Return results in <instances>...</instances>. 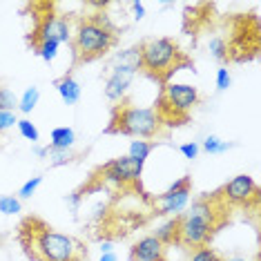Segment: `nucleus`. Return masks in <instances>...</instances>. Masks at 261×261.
I'll return each instance as SVG.
<instances>
[{"mask_svg":"<svg viewBox=\"0 0 261 261\" xmlns=\"http://www.w3.org/2000/svg\"><path fill=\"white\" fill-rule=\"evenodd\" d=\"M32 152L36 159H47V147H40V145H32Z\"/></svg>","mask_w":261,"mask_h":261,"instance_id":"obj_32","label":"nucleus"},{"mask_svg":"<svg viewBox=\"0 0 261 261\" xmlns=\"http://www.w3.org/2000/svg\"><path fill=\"white\" fill-rule=\"evenodd\" d=\"M223 261H246L243 257H230V259H223Z\"/></svg>","mask_w":261,"mask_h":261,"instance_id":"obj_35","label":"nucleus"},{"mask_svg":"<svg viewBox=\"0 0 261 261\" xmlns=\"http://www.w3.org/2000/svg\"><path fill=\"white\" fill-rule=\"evenodd\" d=\"M161 129L163 123L154 108H136L127 100H121L118 105L112 108L110 125L105 127V134H123L145 141V139H156L161 134Z\"/></svg>","mask_w":261,"mask_h":261,"instance_id":"obj_5","label":"nucleus"},{"mask_svg":"<svg viewBox=\"0 0 261 261\" xmlns=\"http://www.w3.org/2000/svg\"><path fill=\"white\" fill-rule=\"evenodd\" d=\"M199 103L201 94L197 87L188 85V83H165L154 110H156L163 125L174 127L183 125L190 118V110L197 108Z\"/></svg>","mask_w":261,"mask_h":261,"instance_id":"obj_6","label":"nucleus"},{"mask_svg":"<svg viewBox=\"0 0 261 261\" xmlns=\"http://www.w3.org/2000/svg\"><path fill=\"white\" fill-rule=\"evenodd\" d=\"M100 261H116V254H114V252H108V254H100Z\"/></svg>","mask_w":261,"mask_h":261,"instance_id":"obj_34","label":"nucleus"},{"mask_svg":"<svg viewBox=\"0 0 261 261\" xmlns=\"http://www.w3.org/2000/svg\"><path fill=\"white\" fill-rule=\"evenodd\" d=\"M190 197H192V176H181V179L176 181L174 186H170L163 194L150 199V203H152L154 215H161V217L174 215V217H179L181 212L188 207Z\"/></svg>","mask_w":261,"mask_h":261,"instance_id":"obj_9","label":"nucleus"},{"mask_svg":"<svg viewBox=\"0 0 261 261\" xmlns=\"http://www.w3.org/2000/svg\"><path fill=\"white\" fill-rule=\"evenodd\" d=\"M129 7H132L134 20H143L145 18V5L141 3V0H134V3H129Z\"/></svg>","mask_w":261,"mask_h":261,"instance_id":"obj_30","label":"nucleus"},{"mask_svg":"<svg viewBox=\"0 0 261 261\" xmlns=\"http://www.w3.org/2000/svg\"><path fill=\"white\" fill-rule=\"evenodd\" d=\"M219 194H221L223 201L230 207L232 205L250 207V205L259 203V186L254 183L252 176H248V174L234 176L232 181H228L221 190H219Z\"/></svg>","mask_w":261,"mask_h":261,"instance_id":"obj_10","label":"nucleus"},{"mask_svg":"<svg viewBox=\"0 0 261 261\" xmlns=\"http://www.w3.org/2000/svg\"><path fill=\"white\" fill-rule=\"evenodd\" d=\"M16 127H18V132L22 139H27V141H32V145H36L38 143V139H40V132H38V127L34 125L29 118H18V123H16Z\"/></svg>","mask_w":261,"mask_h":261,"instance_id":"obj_19","label":"nucleus"},{"mask_svg":"<svg viewBox=\"0 0 261 261\" xmlns=\"http://www.w3.org/2000/svg\"><path fill=\"white\" fill-rule=\"evenodd\" d=\"M207 47H210L212 56H215L217 61H228V43H225L223 38H210Z\"/></svg>","mask_w":261,"mask_h":261,"instance_id":"obj_26","label":"nucleus"},{"mask_svg":"<svg viewBox=\"0 0 261 261\" xmlns=\"http://www.w3.org/2000/svg\"><path fill=\"white\" fill-rule=\"evenodd\" d=\"M76 154L74 150H61V147H49L47 145V161H49L51 168H61V165H67L76 161Z\"/></svg>","mask_w":261,"mask_h":261,"instance_id":"obj_15","label":"nucleus"},{"mask_svg":"<svg viewBox=\"0 0 261 261\" xmlns=\"http://www.w3.org/2000/svg\"><path fill=\"white\" fill-rule=\"evenodd\" d=\"M179 152L183 154L186 159H197V154H199V143H183L181 147H179Z\"/></svg>","mask_w":261,"mask_h":261,"instance_id":"obj_29","label":"nucleus"},{"mask_svg":"<svg viewBox=\"0 0 261 261\" xmlns=\"http://www.w3.org/2000/svg\"><path fill=\"white\" fill-rule=\"evenodd\" d=\"M22 210V201L18 197H14V194H3L0 197V212L3 215H18Z\"/></svg>","mask_w":261,"mask_h":261,"instance_id":"obj_20","label":"nucleus"},{"mask_svg":"<svg viewBox=\"0 0 261 261\" xmlns=\"http://www.w3.org/2000/svg\"><path fill=\"white\" fill-rule=\"evenodd\" d=\"M43 186V176H32L27 183H22V188L18 190V199H32L36 194V190Z\"/></svg>","mask_w":261,"mask_h":261,"instance_id":"obj_25","label":"nucleus"},{"mask_svg":"<svg viewBox=\"0 0 261 261\" xmlns=\"http://www.w3.org/2000/svg\"><path fill=\"white\" fill-rule=\"evenodd\" d=\"M129 261H165V246L154 234H147L129 248Z\"/></svg>","mask_w":261,"mask_h":261,"instance_id":"obj_12","label":"nucleus"},{"mask_svg":"<svg viewBox=\"0 0 261 261\" xmlns=\"http://www.w3.org/2000/svg\"><path fill=\"white\" fill-rule=\"evenodd\" d=\"M230 147H232V143H228V141H221L219 136H212V134L203 141V150L207 154H223V152H228Z\"/></svg>","mask_w":261,"mask_h":261,"instance_id":"obj_23","label":"nucleus"},{"mask_svg":"<svg viewBox=\"0 0 261 261\" xmlns=\"http://www.w3.org/2000/svg\"><path fill=\"white\" fill-rule=\"evenodd\" d=\"M190 261H223V257L215 250V248L203 246V248L192 250V254H190Z\"/></svg>","mask_w":261,"mask_h":261,"instance_id":"obj_24","label":"nucleus"},{"mask_svg":"<svg viewBox=\"0 0 261 261\" xmlns=\"http://www.w3.org/2000/svg\"><path fill=\"white\" fill-rule=\"evenodd\" d=\"M16 123H18L16 112H0V134H5L7 129H11Z\"/></svg>","mask_w":261,"mask_h":261,"instance_id":"obj_27","label":"nucleus"},{"mask_svg":"<svg viewBox=\"0 0 261 261\" xmlns=\"http://www.w3.org/2000/svg\"><path fill=\"white\" fill-rule=\"evenodd\" d=\"M43 14L34 16L36 25H34L32 34H29V45L36 47L38 43H67L72 40V25H69V16L56 14V5L51 3H38Z\"/></svg>","mask_w":261,"mask_h":261,"instance_id":"obj_7","label":"nucleus"},{"mask_svg":"<svg viewBox=\"0 0 261 261\" xmlns=\"http://www.w3.org/2000/svg\"><path fill=\"white\" fill-rule=\"evenodd\" d=\"M54 87H56L58 96L63 98L65 105H76L81 100V85H79V81H76L72 74L61 76V79L54 83Z\"/></svg>","mask_w":261,"mask_h":261,"instance_id":"obj_13","label":"nucleus"},{"mask_svg":"<svg viewBox=\"0 0 261 261\" xmlns=\"http://www.w3.org/2000/svg\"><path fill=\"white\" fill-rule=\"evenodd\" d=\"M49 147H61V150H72L76 143V132L72 127H54L49 136Z\"/></svg>","mask_w":261,"mask_h":261,"instance_id":"obj_14","label":"nucleus"},{"mask_svg":"<svg viewBox=\"0 0 261 261\" xmlns=\"http://www.w3.org/2000/svg\"><path fill=\"white\" fill-rule=\"evenodd\" d=\"M81 201H83V192H72V194H67V197H65V203H69L74 210L79 207Z\"/></svg>","mask_w":261,"mask_h":261,"instance_id":"obj_31","label":"nucleus"},{"mask_svg":"<svg viewBox=\"0 0 261 261\" xmlns=\"http://www.w3.org/2000/svg\"><path fill=\"white\" fill-rule=\"evenodd\" d=\"M69 45H72L74 63L85 65L108 56L118 45V34H116V27L103 14L85 16V18L76 22L74 36L69 40Z\"/></svg>","mask_w":261,"mask_h":261,"instance_id":"obj_3","label":"nucleus"},{"mask_svg":"<svg viewBox=\"0 0 261 261\" xmlns=\"http://www.w3.org/2000/svg\"><path fill=\"white\" fill-rule=\"evenodd\" d=\"M183 67H194L192 58L172 38H147L139 43V69L152 81L165 85Z\"/></svg>","mask_w":261,"mask_h":261,"instance_id":"obj_4","label":"nucleus"},{"mask_svg":"<svg viewBox=\"0 0 261 261\" xmlns=\"http://www.w3.org/2000/svg\"><path fill=\"white\" fill-rule=\"evenodd\" d=\"M154 143H150V141H132V143H129V154L127 156H132V159H136V161H145L147 156H150V152L154 150Z\"/></svg>","mask_w":261,"mask_h":261,"instance_id":"obj_18","label":"nucleus"},{"mask_svg":"<svg viewBox=\"0 0 261 261\" xmlns=\"http://www.w3.org/2000/svg\"><path fill=\"white\" fill-rule=\"evenodd\" d=\"M34 54L40 56L45 63H51L58 54V43H49V40H45V43H38L36 47H32Z\"/></svg>","mask_w":261,"mask_h":261,"instance_id":"obj_22","label":"nucleus"},{"mask_svg":"<svg viewBox=\"0 0 261 261\" xmlns=\"http://www.w3.org/2000/svg\"><path fill=\"white\" fill-rule=\"evenodd\" d=\"M230 205L223 201L219 192L205 194L197 201H192L186 215L176 217V243L186 248H203L212 241L217 230L228 221Z\"/></svg>","mask_w":261,"mask_h":261,"instance_id":"obj_2","label":"nucleus"},{"mask_svg":"<svg viewBox=\"0 0 261 261\" xmlns=\"http://www.w3.org/2000/svg\"><path fill=\"white\" fill-rule=\"evenodd\" d=\"M143 165L145 161H136L132 156H118L114 161L100 165L96 174H100V186L103 183H112V186H118V188H129L141 181Z\"/></svg>","mask_w":261,"mask_h":261,"instance_id":"obj_8","label":"nucleus"},{"mask_svg":"<svg viewBox=\"0 0 261 261\" xmlns=\"http://www.w3.org/2000/svg\"><path fill=\"white\" fill-rule=\"evenodd\" d=\"M232 85V79H230V74H228V69L221 67V69H217V90H228V87Z\"/></svg>","mask_w":261,"mask_h":261,"instance_id":"obj_28","label":"nucleus"},{"mask_svg":"<svg viewBox=\"0 0 261 261\" xmlns=\"http://www.w3.org/2000/svg\"><path fill=\"white\" fill-rule=\"evenodd\" d=\"M18 243L29 261H87V246L81 239L58 232L34 215L18 223Z\"/></svg>","mask_w":261,"mask_h":261,"instance_id":"obj_1","label":"nucleus"},{"mask_svg":"<svg viewBox=\"0 0 261 261\" xmlns=\"http://www.w3.org/2000/svg\"><path fill=\"white\" fill-rule=\"evenodd\" d=\"M18 110V98L9 87L0 85V112H16Z\"/></svg>","mask_w":261,"mask_h":261,"instance_id":"obj_21","label":"nucleus"},{"mask_svg":"<svg viewBox=\"0 0 261 261\" xmlns=\"http://www.w3.org/2000/svg\"><path fill=\"white\" fill-rule=\"evenodd\" d=\"M136 72L139 69L134 65H123V63H116L114 67H110L108 81H105V98L112 100V103L125 100V94L129 90V85H132Z\"/></svg>","mask_w":261,"mask_h":261,"instance_id":"obj_11","label":"nucleus"},{"mask_svg":"<svg viewBox=\"0 0 261 261\" xmlns=\"http://www.w3.org/2000/svg\"><path fill=\"white\" fill-rule=\"evenodd\" d=\"M176 225H179V221L174 219H170L168 223H163L161 228H156V239L163 243V246H170V243H176Z\"/></svg>","mask_w":261,"mask_h":261,"instance_id":"obj_17","label":"nucleus"},{"mask_svg":"<svg viewBox=\"0 0 261 261\" xmlns=\"http://www.w3.org/2000/svg\"><path fill=\"white\" fill-rule=\"evenodd\" d=\"M108 252H114V243H112V241H103V243H100V254H108Z\"/></svg>","mask_w":261,"mask_h":261,"instance_id":"obj_33","label":"nucleus"},{"mask_svg":"<svg viewBox=\"0 0 261 261\" xmlns=\"http://www.w3.org/2000/svg\"><path fill=\"white\" fill-rule=\"evenodd\" d=\"M38 100H40V90L38 87H27L25 92H22V96L18 98V110L22 112V114H32L34 108L38 105Z\"/></svg>","mask_w":261,"mask_h":261,"instance_id":"obj_16","label":"nucleus"}]
</instances>
